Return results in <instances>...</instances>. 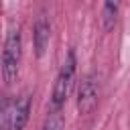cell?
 Wrapping results in <instances>:
<instances>
[{"mask_svg": "<svg viewBox=\"0 0 130 130\" xmlns=\"http://www.w3.org/2000/svg\"><path fill=\"white\" fill-rule=\"evenodd\" d=\"M75 71H77V57H75V51H69L61 69H59V75L55 79V87H53V98H51V108H63V104L67 102L71 89H73V83H75Z\"/></svg>", "mask_w": 130, "mask_h": 130, "instance_id": "obj_2", "label": "cell"}, {"mask_svg": "<svg viewBox=\"0 0 130 130\" xmlns=\"http://www.w3.org/2000/svg\"><path fill=\"white\" fill-rule=\"evenodd\" d=\"M20 57H22V35H20V28L12 26L6 35L4 49H2V77L6 85L12 83L18 75Z\"/></svg>", "mask_w": 130, "mask_h": 130, "instance_id": "obj_1", "label": "cell"}, {"mask_svg": "<svg viewBox=\"0 0 130 130\" xmlns=\"http://www.w3.org/2000/svg\"><path fill=\"white\" fill-rule=\"evenodd\" d=\"M116 20H118V4L114 2H106L102 6V28L106 32H110L114 26H116Z\"/></svg>", "mask_w": 130, "mask_h": 130, "instance_id": "obj_6", "label": "cell"}, {"mask_svg": "<svg viewBox=\"0 0 130 130\" xmlns=\"http://www.w3.org/2000/svg\"><path fill=\"white\" fill-rule=\"evenodd\" d=\"M43 130H65V120H63V114H61L59 108L49 110L45 124H43Z\"/></svg>", "mask_w": 130, "mask_h": 130, "instance_id": "obj_7", "label": "cell"}, {"mask_svg": "<svg viewBox=\"0 0 130 130\" xmlns=\"http://www.w3.org/2000/svg\"><path fill=\"white\" fill-rule=\"evenodd\" d=\"M98 98H100V77L98 73H87L77 87V112L81 116L89 114L98 106Z\"/></svg>", "mask_w": 130, "mask_h": 130, "instance_id": "obj_4", "label": "cell"}, {"mask_svg": "<svg viewBox=\"0 0 130 130\" xmlns=\"http://www.w3.org/2000/svg\"><path fill=\"white\" fill-rule=\"evenodd\" d=\"M30 116V95L22 93L14 102L4 104V128L6 130H22Z\"/></svg>", "mask_w": 130, "mask_h": 130, "instance_id": "obj_3", "label": "cell"}, {"mask_svg": "<svg viewBox=\"0 0 130 130\" xmlns=\"http://www.w3.org/2000/svg\"><path fill=\"white\" fill-rule=\"evenodd\" d=\"M49 41H51V22L41 14L35 20V26H32V47H35L37 57L45 55V51L49 47Z\"/></svg>", "mask_w": 130, "mask_h": 130, "instance_id": "obj_5", "label": "cell"}]
</instances>
